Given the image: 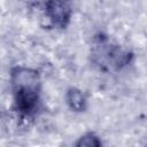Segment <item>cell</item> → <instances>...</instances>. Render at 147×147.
<instances>
[{"mask_svg": "<svg viewBox=\"0 0 147 147\" xmlns=\"http://www.w3.org/2000/svg\"><path fill=\"white\" fill-rule=\"evenodd\" d=\"M14 108L21 117H31L39 108L40 77L31 68L15 67L10 71Z\"/></svg>", "mask_w": 147, "mask_h": 147, "instance_id": "1", "label": "cell"}, {"mask_svg": "<svg viewBox=\"0 0 147 147\" xmlns=\"http://www.w3.org/2000/svg\"><path fill=\"white\" fill-rule=\"evenodd\" d=\"M132 56V53L124 51L105 34H98L93 38L91 47L92 62L102 71L121 70L131 62Z\"/></svg>", "mask_w": 147, "mask_h": 147, "instance_id": "2", "label": "cell"}, {"mask_svg": "<svg viewBox=\"0 0 147 147\" xmlns=\"http://www.w3.org/2000/svg\"><path fill=\"white\" fill-rule=\"evenodd\" d=\"M44 5L46 16L49 18L52 24L60 29L67 28L71 17L70 5L64 1H48Z\"/></svg>", "mask_w": 147, "mask_h": 147, "instance_id": "3", "label": "cell"}, {"mask_svg": "<svg viewBox=\"0 0 147 147\" xmlns=\"http://www.w3.org/2000/svg\"><path fill=\"white\" fill-rule=\"evenodd\" d=\"M65 99L68 106L74 111H84L86 109V96L80 90L76 87L69 88Z\"/></svg>", "mask_w": 147, "mask_h": 147, "instance_id": "4", "label": "cell"}, {"mask_svg": "<svg viewBox=\"0 0 147 147\" xmlns=\"http://www.w3.org/2000/svg\"><path fill=\"white\" fill-rule=\"evenodd\" d=\"M75 147H102V144L96 134L88 132L78 139Z\"/></svg>", "mask_w": 147, "mask_h": 147, "instance_id": "5", "label": "cell"}]
</instances>
